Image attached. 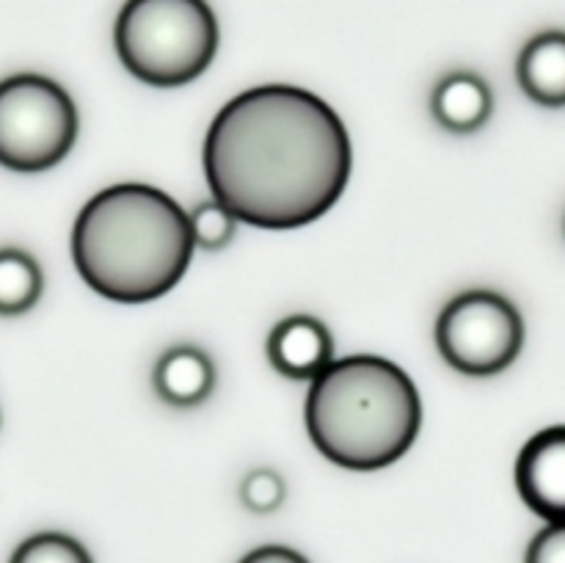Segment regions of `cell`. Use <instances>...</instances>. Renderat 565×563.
Listing matches in <instances>:
<instances>
[{
	"label": "cell",
	"instance_id": "6da1fadb",
	"mask_svg": "<svg viewBox=\"0 0 565 563\" xmlns=\"http://www.w3.org/2000/svg\"><path fill=\"white\" fill-rule=\"evenodd\" d=\"M213 199L237 221L296 230L329 213L351 180V136L326 99L268 83L237 94L204 138Z\"/></svg>",
	"mask_w": 565,
	"mask_h": 563
},
{
	"label": "cell",
	"instance_id": "7a4b0ae2",
	"mask_svg": "<svg viewBox=\"0 0 565 563\" xmlns=\"http://www.w3.org/2000/svg\"><path fill=\"white\" fill-rule=\"evenodd\" d=\"M193 248L185 210L143 182H119L94 193L72 230L77 274L116 304L166 296L185 276Z\"/></svg>",
	"mask_w": 565,
	"mask_h": 563
},
{
	"label": "cell",
	"instance_id": "3957f363",
	"mask_svg": "<svg viewBox=\"0 0 565 563\" xmlns=\"http://www.w3.org/2000/svg\"><path fill=\"white\" fill-rule=\"evenodd\" d=\"M307 431L340 467L381 469L406 456L423 425L417 384L401 364L373 353L334 359L309 384Z\"/></svg>",
	"mask_w": 565,
	"mask_h": 563
},
{
	"label": "cell",
	"instance_id": "277c9868",
	"mask_svg": "<svg viewBox=\"0 0 565 563\" xmlns=\"http://www.w3.org/2000/svg\"><path fill=\"white\" fill-rule=\"evenodd\" d=\"M114 44L132 77L171 88L196 81L218 53V20L207 0H127Z\"/></svg>",
	"mask_w": 565,
	"mask_h": 563
},
{
	"label": "cell",
	"instance_id": "5b68a950",
	"mask_svg": "<svg viewBox=\"0 0 565 563\" xmlns=\"http://www.w3.org/2000/svg\"><path fill=\"white\" fill-rule=\"evenodd\" d=\"M77 138V108L64 86L44 75L0 81V166L22 174L53 169Z\"/></svg>",
	"mask_w": 565,
	"mask_h": 563
},
{
	"label": "cell",
	"instance_id": "8992f818",
	"mask_svg": "<svg viewBox=\"0 0 565 563\" xmlns=\"http://www.w3.org/2000/svg\"><path fill=\"white\" fill-rule=\"evenodd\" d=\"M436 346L441 359L458 373L497 375L522 353V312L500 293L467 290L441 309L436 320Z\"/></svg>",
	"mask_w": 565,
	"mask_h": 563
},
{
	"label": "cell",
	"instance_id": "52a82bcc",
	"mask_svg": "<svg viewBox=\"0 0 565 563\" xmlns=\"http://www.w3.org/2000/svg\"><path fill=\"white\" fill-rule=\"evenodd\" d=\"M516 489L530 511L565 522V425L539 431L516 461Z\"/></svg>",
	"mask_w": 565,
	"mask_h": 563
},
{
	"label": "cell",
	"instance_id": "ba28073f",
	"mask_svg": "<svg viewBox=\"0 0 565 563\" xmlns=\"http://www.w3.org/2000/svg\"><path fill=\"white\" fill-rule=\"evenodd\" d=\"M268 359L276 373L312 384L334 362V337L323 320L312 315H290L270 331Z\"/></svg>",
	"mask_w": 565,
	"mask_h": 563
},
{
	"label": "cell",
	"instance_id": "9c48e42d",
	"mask_svg": "<svg viewBox=\"0 0 565 563\" xmlns=\"http://www.w3.org/2000/svg\"><path fill=\"white\" fill-rule=\"evenodd\" d=\"M215 364L210 353L199 346H174L158 359L152 370V384L160 401L174 408H193L207 401L215 390Z\"/></svg>",
	"mask_w": 565,
	"mask_h": 563
},
{
	"label": "cell",
	"instance_id": "30bf717a",
	"mask_svg": "<svg viewBox=\"0 0 565 563\" xmlns=\"http://www.w3.org/2000/svg\"><path fill=\"white\" fill-rule=\"evenodd\" d=\"M494 110V97H491L489 83L475 72H450L436 83L430 94V114L445 127L447 132H467L480 130L489 121Z\"/></svg>",
	"mask_w": 565,
	"mask_h": 563
},
{
	"label": "cell",
	"instance_id": "8fae6325",
	"mask_svg": "<svg viewBox=\"0 0 565 563\" xmlns=\"http://www.w3.org/2000/svg\"><path fill=\"white\" fill-rule=\"evenodd\" d=\"M522 92L544 108H565V31L530 39L516 61Z\"/></svg>",
	"mask_w": 565,
	"mask_h": 563
},
{
	"label": "cell",
	"instance_id": "7c38bea8",
	"mask_svg": "<svg viewBox=\"0 0 565 563\" xmlns=\"http://www.w3.org/2000/svg\"><path fill=\"white\" fill-rule=\"evenodd\" d=\"M44 276L36 259L22 248H0V315H22L36 307Z\"/></svg>",
	"mask_w": 565,
	"mask_h": 563
},
{
	"label": "cell",
	"instance_id": "4fadbf2b",
	"mask_svg": "<svg viewBox=\"0 0 565 563\" xmlns=\"http://www.w3.org/2000/svg\"><path fill=\"white\" fill-rule=\"evenodd\" d=\"M188 219H191L193 241L204 252H221L224 246H230L237 232V215L226 204H221L218 199L199 202L188 213Z\"/></svg>",
	"mask_w": 565,
	"mask_h": 563
},
{
	"label": "cell",
	"instance_id": "5bb4252c",
	"mask_svg": "<svg viewBox=\"0 0 565 563\" xmlns=\"http://www.w3.org/2000/svg\"><path fill=\"white\" fill-rule=\"evenodd\" d=\"M9 563H94L86 546L66 533H36L22 541Z\"/></svg>",
	"mask_w": 565,
	"mask_h": 563
},
{
	"label": "cell",
	"instance_id": "9a60e30c",
	"mask_svg": "<svg viewBox=\"0 0 565 563\" xmlns=\"http://www.w3.org/2000/svg\"><path fill=\"white\" fill-rule=\"evenodd\" d=\"M287 484L276 469L259 467L243 478L241 484V500L248 511L254 513H270L285 502Z\"/></svg>",
	"mask_w": 565,
	"mask_h": 563
},
{
	"label": "cell",
	"instance_id": "2e32d148",
	"mask_svg": "<svg viewBox=\"0 0 565 563\" xmlns=\"http://www.w3.org/2000/svg\"><path fill=\"white\" fill-rule=\"evenodd\" d=\"M524 563H565V522H546L530 541Z\"/></svg>",
	"mask_w": 565,
	"mask_h": 563
},
{
	"label": "cell",
	"instance_id": "e0dca14e",
	"mask_svg": "<svg viewBox=\"0 0 565 563\" xmlns=\"http://www.w3.org/2000/svg\"><path fill=\"white\" fill-rule=\"evenodd\" d=\"M241 563H309V561L301 555V552L290 550V546L268 544L248 552L246 557H241Z\"/></svg>",
	"mask_w": 565,
	"mask_h": 563
},
{
	"label": "cell",
	"instance_id": "ac0fdd59",
	"mask_svg": "<svg viewBox=\"0 0 565 563\" xmlns=\"http://www.w3.org/2000/svg\"><path fill=\"white\" fill-rule=\"evenodd\" d=\"M563 232H565V221H563Z\"/></svg>",
	"mask_w": 565,
	"mask_h": 563
}]
</instances>
